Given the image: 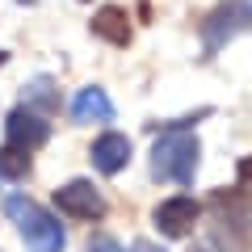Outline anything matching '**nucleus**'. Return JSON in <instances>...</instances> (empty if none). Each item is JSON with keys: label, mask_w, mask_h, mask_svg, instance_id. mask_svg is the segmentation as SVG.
<instances>
[{"label": "nucleus", "mask_w": 252, "mask_h": 252, "mask_svg": "<svg viewBox=\"0 0 252 252\" xmlns=\"http://www.w3.org/2000/svg\"><path fill=\"white\" fill-rule=\"evenodd\" d=\"M4 215L17 223V231H21V240H26L30 252H63V248H67L63 223L51 215V210H42L34 198H26V193H9V198H4Z\"/></svg>", "instance_id": "1"}, {"label": "nucleus", "mask_w": 252, "mask_h": 252, "mask_svg": "<svg viewBox=\"0 0 252 252\" xmlns=\"http://www.w3.org/2000/svg\"><path fill=\"white\" fill-rule=\"evenodd\" d=\"M198 135L193 130H181V126H164V135L152 147V172L160 181H177V185H193V172H198Z\"/></svg>", "instance_id": "2"}, {"label": "nucleus", "mask_w": 252, "mask_h": 252, "mask_svg": "<svg viewBox=\"0 0 252 252\" xmlns=\"http://www.w3.org/2000/svg\"><path fill=\"white\" fill-rule=\"evenodd\" d=\"M210 215H215L210 235H215L219 248L248 252V244H252V206H248V198H240L231 189H219L215 198H210Z\"/></svg>", "instance_id": "3"}, {"label": "nucleus", "mask_w": 252, "mask_h": 252, "mask_svg": "<svg viewBox=\"0 0 252 252\" xmlns=\"http://www.w3.org/2000/svg\"><path fill=\"white\" fill-rule=\"evenodd\" d=\"M248 26H252V4H244V0H227V4H219V9L202 21V42H206V51L215 55L219 46H227L235 34H244Z\"/></svg>", "instance_id": "4"}, {"label": "nucleus", "mask_w": 252, "mask_h": 252, "mask_svg": "<svg viewBox=\"0 0 252 252\" xmlns=\"http://www.w3.org/2000/svg\"><path fill=\"white\" fill-rule=\"evenodd\" d=\"M55 206H59V215L80 219V223L105 219V198H101V189L93 181H67V185H59L55 189Z\"/></svg>", "instance_id": "5"}, {"label": "nucleus", "mask_w": 252, "mask_h": 252, "mask_svg": "<svg viewBox=\"0 0 252 252\" xmlns=\"http://www.w3.org/2000/svg\"><path fill=\"white\" fill-rule=\"evenodd\" d=\"M51 139V126L38 109L21 105L4 118V147H17V152H38V147Z\"/></svg>", "instance_id": "6"}, {"label": "nucleus", "mask_w": 252, "mask_h": 252, "mask_svg": "<svg viewBox=\"0 0 252 252\" xmlns=\"http://www.w3.org/2000/svg\"><path fill=\"white\" fill-rule=\"evenodd\" d=\"M198 219H202V206H198L193 198H189V193H177V198L160 202V206L152 210L156 231H160V235H168V240H181V235H189Z\"/></svg>", "instance_id": "7"}, {"label": "nucleus", "mask_w": 252, "mask_h": 252, "mask_svg": "<svg viewBox=\"0 0 252 252\" xmlns=\"http://www.w3.org/2000/svg\"><path fill=\"white\" fill-rule=\"evenodd\" d=\"M93 168L105 172V177H114V172H122L126 164H130V139L118 135V130H105V135L93 143Z\"/></svg>", "instance_id": "8"}, {"label": "nucleus", "mask_w": 252, "mask_h": 252, "mask_svg": "<svg viewBox=\"0 0 252 252\" xmlns=\"http://www.w3.org/2000/svg\"><path fill=\"white\" fill-rule=\"evenodd\" d=\"M72 118L76 122H114V101L105 97V89H80L72 101Z\"/></svg>", "instance_id": "9"}, {"label": "nucleus", "mask_w": 252, "mask_h": 252, "mask_svg": "<svg viewBox=\"0 0 252 252\" xmlns=\"http://www.w3.org/2000/svg\"><path fill=\"white\" fill-rule=\"evenodd\" d=\"M93 34L105 38L109 46H126V42H130L126 9H118V4H105V9H97V17H93Z\"/></svg>", "instance_id": "10"}, {"label": "nucleus", "mask_w": 252, "mask_h": 252, "mask_svg": "<svg viewBox=\"0 0 252 252\" xmlns=\"http://www.w3.org/2000/svg\"><path fill=\"white\" fill-rule=\"evenodd\" d=\"M26 105H38L42 114H51V109H59V93H55V84L46 80V76H38V80H30V89H26Z\"/></svg>", "instance_id": "11"}, {"label": "nucleus", "mask_w": 252, "mask_h": 252, "mask_svg": "<svg viewBox=\"0 0 252 252\" xmlns=\"http://www.w3.org/2000/svg\"><path fill=\"white\" fill-rule=\"evenodd\" d=\"M26 172H30V152L0 147V177H4V181H21Z\"/></svg>", "instance_id": "12"}, {"label": "nucleus", "mask_w": 252, "mask_h": 252, "mask_svg": "<svg viewBox=\"0 0 252 252\" xmlns=\"http://www.w3.org/2000/svg\"><path fill=\"white\" fill-rule=\"evenodd\" d=\"M89 252H122V244H118V240H109V235H97V240L89 244Z\"/></svg>", "instance_id": "13"}, {"label": "nucleus", "mask_w": 252, "mask_h": 252, "mask_svg": "<svg viewBox=\"0 0 252 252\" xmlns=\"http://www.w3.org/2000/svg\"><path fill=\"white\" fill-rule=\"evenodd\" d=\"M235 172H240V185H244V189L252 193V156H244V160H240V168H235Z\"/></svg>", "instance_id": "14"}, {"label": "nucleus", "mask_w": 252, "mask_h": 252, "mask_svg": "<svg viewBox=\"0 0 252 252\" xmlns=\"http://www.w3.org/2000/svg\"><path fill=\"white\" fill-rule=\"evenodd\" d=\"M130 252H164V248H156L152 240H135V248H130Z\"/></svg>", "instance_id": "15"}, {"label": "nucleus", "mask_w": 252, "mask_h": 252, "mask_svg": "<svg viewBox=\"0 0 252 252\" xmlns=\"http://www.w3.org/2000/svg\"><path fill=\"white\" fill-rule=\"evenodd\" d=\"M4 63H9V55H4V51H0V67H4Z\"/></svg>", "instance_id": "16"}, {"label": "nucleus", "mask_w": 252, "mask_h": 252, "mask_svg": "<svg viewBox=\"0 0 252 252\" xmlns=\"http://www.w3.org/2000/svg\"><path fill=\"white\" fill-rule=\"evenodd\" d=\"M0 181H4V177H0Z\"/></svg>", "instance_id": "17"}]
</instances>
